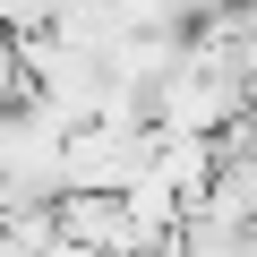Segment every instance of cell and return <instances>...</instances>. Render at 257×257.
I'll return each mask as SVG.
<instances>
[{"label":"cell","instance_id":"1","mask_svg":"<svg viewBox=\"0 0 257 257\" xmlns=\"http://www.w3.org/2000/svg\"><path fill=\"white\" fill-rule=\"evenodd\" d=\"M60 240L69 248H103V257H146L128 197H60Z\"/></svg>","mask_w":257,"mask_h":257}]
</instances>
